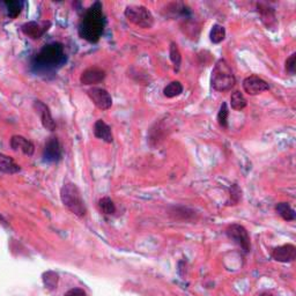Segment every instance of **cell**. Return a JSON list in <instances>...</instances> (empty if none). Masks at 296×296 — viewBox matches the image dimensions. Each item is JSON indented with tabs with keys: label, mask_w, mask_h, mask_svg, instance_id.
Segmentation results:
<instances>
[{
	"label": "cell",
	"mask_w": 296,
	"mask_h": 296,
	"mask_svg": "<svg viewBox=\"0 0 296 296\" xmlns=\"http://www.w3.org/2000/svg\"><path fill=\"white\" fill-rule=\"evenodd\" d=\"M99 209L103 214L105 215H112L116 212V205L112 201L111 198L103 197L99 200Z\"/></svg>",
	"instance_id": "26"
},
{
	"label": "cell",
	"mask_w": 296,
	"mask_h": 296,
	"mask_svg": "<svg viewBox=\"0 0 296 296\" xmlns=\"http://www.w3.org/2000/svg\"><path fill=\"white\" fill-rule=\"evenodd\" d=\"M226 235L230 241L236 244L244 253H249L251 249V240L246 228L242 225L233 224L229 225L226 229Z\"/></svg>",
	"instance_id": "5"
},
{
	"label": "cell",
	"mask_w": 296,
	"mask_h": 296,
	"mask_svg": "<svg viewBox=\"0 0 296 296\" xmlns=\"http://www.w3.org/2000/svg\"><path fill=\"white\" fill-rule=\"evenodd\" d=\"M167 136H168V126L166 122L163 121L157 122L148 132L149 145H151L153 148H155L157 146L160 145L161 142H163V140L166 139Z\"/></svg>",
	"instance_id": "13"
},
{
	"label": "cell",
	"mask_w": 296,
	"mask_h": 296,
	"mask_svg": "<svg viewBox=\"0 0 296 296\" xmlns=\"http://www.w3.org/2000/svg\"><path fill=\"white\" fill-rule=\"evenodd\" d=\"M45 161L48 162H57L62 157V147L57 137H51L45 143L43 152Z\"/></svg>",
	"instance_id": "14"
},
{
	"label": "cell",
	"mask_w": 296,
	"mask_h": 296,
	"mask_svg": "<svg viewBox=\"0 0 296 296\" xmlns=\"http://www.w3.org/2000/svg\"><path fill=\"white\" fill-rule=\"evenodd\" d=\"M87 95L97 109L109 110L112 106V97L104 88L91 87L87 90Z\"/></svg>",
	"instance_id": "7"
},
{
	"label": "cell",
	"mask_w": 296,
	"mask_h": 296,
	"mask_svg": "<svg viewBox=\"0 0 296 296\" xmlns=\"http://www.w3.org/2000/svg\"><path fill=\"white\" fill-rule=\"evenodd\" d=\"M276 212L279 214L285 221H294L296 219L295 210L288 203H278L276 205Z\"/></svg>",
	"instance_id": "21"
},
{
	"label": "cell",
	"mask_w": 296,
	"mask_h": 296,
	"mask_svg": "<svg viewBox=\"0 0 296 296\" xmlns=\"http://www.w3.org/2000/svg\"><path fill=\"white\" fill-rule=\"evenodd\" d=\"M248 105V101L240 90H234L230 95V106L236 111H242Z\"/></svg>",
	"instance_id": "22"
},
{
	"label": "cell",
	"mask_w": 296,
	"mask_h": 296,
	"mask_svg": "<svg viewBox=\"0 0 296 296\" xmlns=\"http://www.w3.org/2000/svg\"><path fill=\"white\" fill-rule=\"evenodd\" d=\"M235 84H236V78L234 75L233 69L227 60L221 58L215 63L212 70L210 86L216 91H227L230 90Z\"/></svg>",
	"instance_id": "3"
},
{
	"label": "cell",
	"mask_w": 296,
	"mask_h": 296,
	"mask_svg": "<svg viewBox=\"0 0 296 296\" xmlns=\"http://www.w3.org/2000/svg\"><path fill=\"white\" fill-rule=\"evenodd\" d=\"M271 256L279 263H292L296 259V246L291 243L277 246L272 250Z\"/></svg>",
	"instance_id": "10"
},
{
	"label": "cell",
	"mask_w": 296,
	"mask_h": 296,
	"mask_svg": "<svg viewBox=\"0 0 296 296\" xmlns=\"http://www.w3.org/2000/svg\"><path fill=\"white\" fill-rule=\"evenodd\" d=\"M125 17L134 26L151 29L154 26V17L147 7L142 5H129L124 11Z\"/></svg>",
	"instance_id": "4"
},
{
	"label": "cell",
	"mask_w": 296,
	"mask_h": 296,
	"mask_svg": "<svg viewBox=\"0 0 296 296\" xmlns=\"http://www.w3.org/2000/svg\"><path fill=\"white\" fill-rule=\"evenodd\" d=\"M0 224L4 225V226H7V221H6V220L4 218H2L1 215H0Z\"/></svg>",
	"instance_id": "33"
},
{
	"label": "cell",
	"mask_w": 296,
	"mask_h": 296,
	"mask_svg": "<svg viewBox=\"0 0 296 296\" xmlns=\"http://www.w3.org/2000/svg\"><path fill=\"white\" fill-rule=\"evenodd\" d=\"M243 89L250 96H256L264 91L270 90V86L264 79L257 77V75H250L243 80Z\"/></svg>",
	"instance_id": "8"
},
{
	"label": "cell",
	"mask_w": 296,
	"mask_h": 296,
	"mask_svg": "<svg viewBox=\"0 0 296 296\" xmlns=\"http://www.w3.org/2000/svg\"><path fill=\"white\" fill-rule=\"evenodd\" d=\"M170 215L174 219L179 220V221H191V220L196 219V212L194 210L183 206L173 207L172 210H170Z\"/></svg>",
	"instance_id": "20"
},
{
	"label": "cell",
	"mask_w": 296,
	"mask_h": 296,
	"mask_svg": "<svg viewBox=\"0 0 296 296\" xmlns=\"http://www.w3.org/2000/svg\"><path fill=\"white\" fill-rule=\"evenodd\" d=\"M0 172L13 175L21 172V167L11 157L0 153Z\"/></svg>",
	"instance_id": "19"
},
{
	"label": "cell",
	"mask_w": 296,
	"mask_h": 296,
	"mask_svg": "<svg viewBox=\"0 0 296 296\" xmlns=\"http://www.w3.org/2000/svg\"><path fill=\"white\" fill-rule=\"evenodd\" d=\"M105 71L100 67H89L85 70L80 75V82L85 86H93V85L100 84L105 79Z\"/></svg>",
	"instance_id": "12"
},
{
	"label": "cell",
	"mask_w": 296,
	"mask_h": 296,
	"mask_svg": "<svg viewBox=\"0 0 296 296\" xmlns=\"http://www.w3.org/2000/svg\"><path fill=\"white\" fill-rule=\"evenodd\" d=\"M228 117H229V109L227 103L224 102L218 112V123L222 129H228Z\"/></svg>",
	"instance_id": "28"
},
{
	"label": "cell",
	"mask_w": 296,
	"mask_h": 296,
	"mask_svg": "<svg viewBox=\"0 0 296 296\" xmlns=\"http://www.w3.org/2000/svg\"><path fill=\"white\" fill-rule=\"evenodd\" d=\"M58 280H59V277H58V274L53 272V271H48V272L43 274L44 286L47 287L49 291H53V289L57 288Z\"/></svg>",
	"instance_id": "27"
},
{
	"label": "cell",
	"mask_w": 296,
	"mask_h": 296,
	"mask_svg": "<svg viewBox=\"0 0 296 296\" xmlns=\"http://www.w3.org/2000/svg\"><path fill=\"white\" fill-rule=\"evenodd\" d=\"M257 12L261 17V21L267 29H274L278 26V20L276 17V10L265 2H258Z\"/></svg>",
	"instance_id": "11"
},
{
	"label": "cell",
	"mask_w": 296,
	"mask_h": 296,
	"mask_svg": "<svg viewBox=\"0 0 296 296\" xmlns=\"http://www.w3.org/2000/svg\"><path fill=\"white\" fill-rule=\"evenodd\" d=\"M259 296H274V295L270 294V293H263V294H261Z\"/></svg>",
	"instance_id": "34"
},
{
	"label": "cell",
	"mask_w": 296,
	"mask_h": 296,
	"mask_svg": "<svg viewBox=\"0 0 296 296\" xmlns=\"http://www.w3.org/2000/svg\"><path fill=\"white\" fill-rule=\"evenodd\" d=\"M285 70L288 74L294 75L296 72V53H292L291 56L286 59L285 63Z\"/></svg>",
	"instance_id": "31"
},
{
	"label": "cell",
	"mask_w": 296,
	"mask_h": 296,
	"mask_svg": "<svg viewBox=\"0 0 296 296\" xmlns=\"http://www.w3.org/2000/svg\"><path fill=\"white\" fill-rule=\"evenodd\" d=\"M10 145L13 151L21 152V153L27 155V157H32L34 152H35V146H34V143L22 136L12 137Z\"/></svg>",
	"instance_id": "16"
},
{
	"label": "cell",
	"mask_w": 296,
	"mask_h": 296,
	"mask_svg": "<svg viewBox=\"0 0 296 296\" xmlns=\"http://www.w3.org/2000/svg\"><path fill=\"white\" fill-rule=\"evenodd\" d=\"M184 90V87L179 81H172L163 88V95L167 99H174V97L179 96Z\"/></svg>",
	"instance_id": "24"
},
{
	"label": "cell",
	"mask_w": 296,
	"mask_h": 296,
	"mask_svg": "<svg viewBox=\"0 0 296 296\" xmlns=\"http://www.w3.org/2000/svg\"><path fill=\"white\" fill-rule=\"evenodd\" d=\"M169 57L174 65V71H175L176 73H178L179 70H181V65H182V53H181V51H179L178 45H177L175 42H172V43H170Z\"/></svg>",
	"instance_id": "23"
},
{
	"label": "cell",
	"mask_w": 296,
	"mask_h": 296,
	"mask_svg": "<svg viewBox=\"0 0 296 296\" xmlns=\"http://www.w3.org/2000/svg\"><path fill=\"white\" fill-rule=\"evenodd\" d=\"M64 57L63 47L58 43L49 44L41 50V52L37 56V62L42 65L49 66L58 64Z\"/></svg>",
	"instance_id": "6"
},
{
	"label": "cell",
	"mask_w": 296,
	"mask_h": 296,
	"mask_svg": "<svg viewBox=\"0 0 296 296\" xmlns=\"http://www.w3.org/2000/svg\"><path fill=\"white\" fill-rule=\"evenodd\" d=\"M5 5L7 7L8 17H12V19H15L21 13V10L23 7L22 1H6Z\"/></svg>",
	"instance_id": "29"
},
{
	"label": "cell",
	"mask_w": 296,
	"mask_h": 296,
	"mask_svg": "<svg viewBox=\"0 0 296 296\" xmlns=\"http://www.w3.org/2000/svg\"><path fill=\"white\" fill-rule=\"evenodd\" d=\"M226 38V29L224 26H221V24H213L212 29H210L209 32V39L212 43L214 44H219L221 43V42H224Z\"/></svg>",
	"instance_id": "25"
},
{
	"label": "cell",
	"mask_w": 296,
	"mask_h": 296,
	"mask_svg": "<svg viewBox=\"0 0 296 296\" xmlns=\"http://www.w3.org/2000/svg\"><path fill=\"white\" fill-rule=\"evenodd\" d=\"M164 17H170V19H176V17H181L185 20L191 17V11L187 5L183 2H170L164 8Z\"/></svg>",
	"instance_id": "15"
},
{
	"label": "cell",
	"mask_w": 296,
	"mask_h": 296,
	"mask_svg": "<svg viewBox=\"0 0 296 296\" xmlns=\"http://www.w3.org/2000/svg\"><path fill=\"white\" fill-rule=\"evenodd\" d=\"M60 200L63 205L66 207L70 212L79 218H84L87 214V207L82 199L80 189L77 184L72 182L64 183L60 189Z\"/></svg>",
	"instance_id": "2"
},
{
	"label": "cell",
	"mask_w": 296,
	"mask_h": 296,
	"mask_svg": "<svg viewBox=\"0 0 296 296\" xmlns=\"http://www.w3.org/2000/svg\"><path fill=\"white\" fill-rule=\"evenodd\" d=\"M103 13L101 2H95L85 15L80 23V35L89 42H97L103 33Z\"/></svg>",
	"instance_id": "1"
},
{
	"label": "cell",
	"mask_w": 296,
	"mask_h": 296,
	"mask_svg": "<svg viewBox=\"0 0 296 296\" xmlns=\"http://www.w3.org/2000/svg\"><path fill=\"white\" fill-rule=\"evenodd\" d=\"M241 198H242V191H241L239 185H237V184L231 185L229 205H237V204L240 203Z\"/></svg>",
	"instance_id": "30"
},
{
	"label": "cell",
	"mask_w": 296,
	"mask_h": 296,
	"mask_svg": "<svg viewBox=\"0 0 296 296\" xmlns=\"http://www.w3.org/2000/svg\"><path fill=\"white\" fill-rule=\"evenodd\" d=\"M34 109H35L36 114L39 116V120H41V123L43 125L44 129L53 132L57 129V124L53 120L50 108L44 102H42V101L36 100L34 101Z\"/></svg>",
	"instance_id": "9"
},
{
	"label": "cell",
	"mask_w": 296,
	"mask_h": 296,
	"mask_svg": "<svg viewBox=\"0 0 296 296\" xmlns=\"http://www.w3.org/2000/svg\"><path fill=\"white\" fill-rule=\"evenodd\" d=\"M49 28L47 27V24L44 26H41V24L35 22V21H30V22L24 23L22 27H21V30L26 36H28L32 39H38L42 37V35L47 32Z\"/></svg>",
	"instance_id": "18"
},
{
	"label": "cell",
	"mask_w": 296,
	"mask_h": 296,
	"mask_svg": "<svg viewBox=\"0 0 296 296\" xmlns=\"http://www.w3.org/2000/svg\"><path fill=\"white\" fill-rule=\"evenodd\" d=\"M94 136L106 143L114 142V134H112L111 127L102 120L96 121L94 124Z\"/></svg>",
	"instance_id": "17"
},
{
	"label": "cell",
	"mask_w": 296,
	"mask_h": 296,
	"mask_svg": "<svg viewBox=\"0 0 296 296\" xmlns=\"http://www.w3.org/2000/svg\"><path fill=\"white\" fill-rule=\"evenodd\" d=\"M64 296H87V294L81 288H72L70 291H67Z\"/></svg>",
	"instance_id": "32"
}]
</instances>
